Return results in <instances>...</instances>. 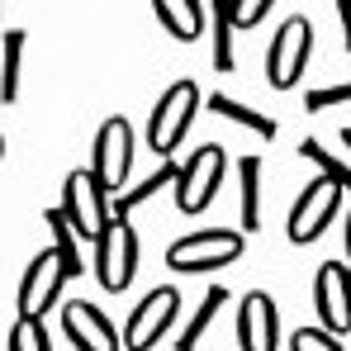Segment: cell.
I'll use <instances>...</instances> for the list:
<instances>
[{
  "label": "cell",
  "mask_w": 351,
  "mask_h": 351,
  "mask_svg": "<svg viewBox=\"0 0 351 351\" xmlns=\"http://www.w3.org/2000/svg\"><path fill=\"white\" fill-rule=\"evenodd\" d=\"M62 214H66V223L76 228V237L100 242V237L110 233L114 204H110V190L100 185V176L95 171H71L66 176V180H62Z\"/></svg>",
  "instance_id": "6da1fadb"
},
{
  "label": "cell",
  "mask_w": 351,
  "mask_h": 351,
  "mask_svg": "<svg viewBox=\"0 0 351 351\" xmlns=\"http://www.w3.org/2000/svg\"><path fill=\"white\" fill-rule=\"evenodd\" d=\"M242 256V233L233 228H204V233H185L167 247V266L180 276H199L214 266H228Z\"/></svg>",
  "instance_id": "7a4b0ae2"
},
{
  "label": "cell",
  "mask_w": 351,
  "mask_h": 351,
  "mask_svg": "<svg viewBox=\"0 0 351 351\" xmlns=\"http://www.w3.org/2000/svg\"><path fill=\"white\" fill-rule=\"evenodd\" d=\"M199 110V86L195 81H176L167 86V95L157 100V110L147 119V147L157 152V157H171L176 143L185 138V128H190V119Z\"/></svg>",
  "instance_id": "3957f363"
},
{
  "label": "cell",
  "mask_w": 351,
  "mask_h": 351,
  "mask_svg": "<svg viewBox=\"0 0 351 351\" xmlns=\"http://www.w3.org/2000/svg\"><path fill=\"white\" fill-rule=\"evenodd\" d=\"M223 171H228V152L219 143H204L185 167H180V185H176V209L180 214H204L223 185Z\"/></svg>",
  "instance_id": "277c9868"
},
{
  "label": "cell",
  "mask_w": 351,
  "mask_h": 351,
  "mask_svg": "<svg viewBox=\"0 0 351 351\" xmlns=\"http://www.w3.org/2000/svg\"><path fill=\"white\" fill-rule=\"evenodd\" d=\"M308 53H313V24H308L304 14H290V19L276 29V38H271L266 81H271L276 90L299 86V76H304V66H308Z\"/></svg>",
  "instance_id": "5b68a950"
},
{
  "label": "cell",
  "mask_w": 351,
  "mask_h": 351,
  "mask_svg": "<svg viewBox=\"0 0 351 351\" xmlns=\"http://www.w3.org/2000/svg\"><path fill=\"white\" fill-rule=\"evenodd\" d=\"M138 256H143V247H138L133 223H128V219H114L110 233L95 242V276H100V290H110V294L128 290L133 276H138Z\"/></svg>",
  "instance_id": "8992f818"
},
{
  "label": "cell",
  "mask_w": 351,
  "mask_h": 351,
  "mask_svg": "<svg viewBox=\"0 0 351 351\" xmlns=\"http://www.w3.org/2000/svg\"><path fill=\"white\" fill-rule=\"evenodd\" d=\"M176 313H180V290H171V285L147 290L133 304L128 323H123V347L128 351H152L167 337V328L176 323Z\"/></svg>",
  "instance_id": "52a82bcc"
},
{
  "label": "cell",
  "mask_w": 351,
  "mask_h": 351,
  "mask_svg": "<svg viewBox=\"0 0 351 351\" xmlns=\"http://www.w3.org/2000/svg\"><path fill=\"white\" fill-rule=\"evenodd\" d=\"M342 185H332V180H313V185H304V195L294 199L290 219H285V233H290V242H299V247H308V242H318V237L328 233V223H332V214H337V204H342Z\"/></svg>",
  "instance_id": "ba28073f"
},
{
  "label": "cell",
  "mask_w": 351,
  "mask_h": 351,
  "mask_svg": "<svg viewBox=\"0 0 351 351\" xmlns=\"http://www.w3.org/2000/svg\"><path fill=\"white\" fill-rule=\"evenodd\" d=\"M90 171L100 176L105 190H119L128 185V171H133V128L128 119H105L95 143H90Z\"/></svg>",
  "instance_id": "9c48e42d"
},
{
  "label": "cell",
  "mask_w": 351,
  "mask_h": 351,
  "mask_svg": "<svg viewBox=\"0 0 351 351\" xmlns=\"http://www.w3.org/2000/svg\"><path fill=\"white\" fill-rule=\"evenodd\" d=\"M66 280H71V276H66L58 252H53V247L38 252V256L24 266V276H19V318H38V323H43V313L62 299V285H66Z\"/></svg>",
  "instance_id": "30bf717a"
},
{
  "label": "cell",
  "mask_w": 351,
  "mask_h": 351,
  "mask_svg": "<svg viewBox=\"0 0 351 351\" xmlns=\"http://www.w3.org/2000/svg\"><path fill=\"white\" fill-rule=\"evenodd\" d=\"M313 308H318V323L342 337L351 332V266L342 261H323L318 276H313Z\"/></svg>",
  "instance_id": "8fae6325"
},
{
  "label": "cell",
  "mask_w": 351,
  "mask_h": 351,
  "mask_svg": "<svg viewBox=\"0 0 351 351\" xmlns=\"http://www.w3.org/2000/svg\"><path fill=\"white\" fill-rule=\"evenodd\" d=\"M237 347L242 351H280V313L266 290H247L237 304Z\"/></svg>",
  "instance_id": "7c38bea8"
},
{
  "label": "cell",
  "mask_w": 351,
  "mask_h": 351,
  "mask_svg": "<svg viewBox=\"0 0 351 351\" xmlns=\"http://www.w3.org/2000/svg\"><path fill=\"white\" fill-rule=\"evenodd\" d=\"M62 332L71 337V347L76 351H119L123 347V328H114L95 304H86V299H71L66 308H62Z\"/></svg>",
  "instance_id": "4fadbf2b"
},
{
  "label": "cell",
  "mask_w": 351,
  "mask_h": 351,
  "mask_svg": "<svg viewBox=\"0 0 351 351\" xmlns=\"http://www.w3.org/2000/svg\"><path fill=\"white\" fill-rule=\"evenodd\" d=\"M152 10H157V24L180 43H195L204 34V5L199 0H152Z\"/></svg>",
  "instance_id": "5bb4252c"
},
{
  "label": "cell",
  "mask_w": 351,
  "mask_h": 351,
  "mask_svg": "<svg viewBox=\"0 0 351 351\" xmlns=\"http://www.w3.org/2000/svg\"><path fill=\"white\" fill-rule=\"evenodd\" d=\"M167 185H180V167H176V162H162L152 176H143L138 185H128V190L114 199V219H133V209L147 204V199H157Z\"/></svg>",
  "instance_id": "9a60e30c"
},
{
  "label": "cell",
  "mask_w": 351,
  "mask_h": 351,
  "mask_svg": "<svg viewBox=\"0 0 351 351\" xmlns=\"http://www.w3.org/2000/svg\"><path fill=\"white\" fill-rule=\"evenodd\" d=\"M19 81H24V29H10L0 38V100L5 105L19 100Z\"/></svg>",
  "instance_id": "2e32d148"
},
{
  "label": "cell",
  "mask_w": 351,
  "mask_h": 351,
  "mask_svg": "<svg viewBox=\"0 0 351 351\" xmlns=\"http://www.w3.org/2000/svg\"><path fill=\"white\" fill-rule=\"evenodd\" d=\"M204 105H209V114L228 119V123H237V128H252L256 138H276V119L261 114V110H252V105H237L233 95H209Z\"/></svg>",
  "instance_id": "e0dca14e"
},
{
  "label": "cell",
  "mask_w": 351,
  "mask_h": 351,
  "mask_svg": "<svg viewBox=\"0 0 351 351\" xmlns=\"http://www.w3.org/2000/svg\"><path fill=\"white\" fill-rule=\"evenodd\" d=\"M233 29L237 24V0H214V71H233Z\"/></svg>",
  "instance_id": "ac0fdd59"
},
{
  "label": "cell",
  "mask_w": 351,
  "mask_h": 351,
  "mask_svg": "<svg viewBox=\"0 0 351 351\" xmlns=\"http://www.w3.org/2000/svg\"><path fill=\"white\" fill-rule=\"evenodd\" d=\"M237 176H242V233H256L261 228V157H242L237 162Z\"/></svg>",
  "instance_id": "d6986e66"
},
{
  "label": "cell",
  "mask_w": 351,
  "mask_h": 351,
  "mask_svg": "<svg viewBox=\"0 0 351 351\" xmlns=\"http://www.w3.org/2000/svg\"><path fill=\"white\" fill-rule=\"evenodd\" d=\"M223 304H228V290H219V285H214V290L204 294V304L190 313V323L176 332V351H195V347H199V337L209 332V323L219 318V308H223Z\"/></svg>",
  "instance_id": "ffe728a7"
},
{
  "label": "cell",
  "mask_w": 351,
  "mask_h": 351,
  "mask_svg": "<svg viewBox=\"0 0 351 351\" xmlns=\"http://www.w3.org/2000/svg\"><path fill=\"white\" fill-rule=\"evenodd\" d=\"M43 223L53 228V252L62 256L66 276L76 280V276H81V252H76V228L66 223V214H62V209H48V214H43Z\"/></svg>",
  "instance_id": "44dd1931"
},
{
  "label": "cell",
  "mask_w": 351,
  "mask_h": 351,
  "mask_svg": "<svg viewBox=\"0 0 351 351\" xmlns=\"http://www.w3.org/2000/svg\"><path fill=\"white\" fill-rule=\"evenodd\" d=\"M299 157H304V162H313V167L323 171V180H332V185L351 190V167L342 162V157H332L318 138H304V143H299Z\"/></svg>",
  "instance_id": "7402d4cb"
},
{
  "label": "cell",
  "mask_w": 351,
  "mask_h": 351,
  "mask_svg": "<svg viewBox=\"0 0 351 351\" xmlns=\"http://www.w3.org/2000/svg\"><path fill=\"white\" fill-rule=\"evenodd\" d=\"M10 351H53L48 328H43L38 318H19V323L10 328Z\"/></svg>",
  "instance_id": "603a6c76"
},
{
  "label": "cell",
  "mask_w": 351,
  "mask_h": 351,
  "mask_svg": "<svg viewBox=\"0 0 351 351\" xmlns=\"http://www.w3.org/2000/svg\"><path fill=\"white\" fill-rule=\"evenodd\" d=\"M290 351H347L328 328H294L290 332Z\"/></svg>",
  "instance_id": "cb8c5ba5"
},
{
  "label": "cell",
  "mask_w": 351,
  "mask_h": 351,
  "mask_svg": "<svg viewBox=\"0 0 351 351\" xmlns=\"http://www.w3.org/2000/svg\"><path fill=\"white\" fill-rule=\"evenodd\" d=\"M347 100H351V81H342V86H318V90L304 95V110H308V114H323V110L347 105Z\"/></svg>",
  "instance_id": "d4e9b609"
},
{
  "label": "cell",
  "mask_w": 351,
  "mask_h": 351,
  "mask_svg": "<svg viewBox=\"0 0 351 351\" xmlns=\"http://www.w3.org/2000/svg\"><path fill=\"white\" fill-rule=\"evenodd\" d=\"M271 5H276V0H237V24H242V29H252V24H261Z\"/></svg>",
  "instance_id": "484cf974"
},
{
  "label": "cell",
  "mask_w": 351,
  "mask_h": 351,
  "mask_svg": "<svg viewBox=\"0 0 351 351\" xmlns=\"http://www.w3.org/2000/svg\"><path fill=\"white\" fill-rule=\"evenodd\" d=\"M332 5H337V19H342V43L351 53V0H332Z\"/></svg>",
  "instance_id": "4316f807"
},
{
  "label": "cell",
  "mask_w": 351,
  "mask_h": 351,
  "mask_svg": "<svg viewBox=\"0 0 351 351\" xmlns=\"http://www.w3.org/2000/svg\"><path fill=\"white\" fill-rule=\"evenodd\" d=\"M347 266H351V209H347Z\"/></svg>",
  "instance_id": "83f0119b"
},
{
  "label": "cell",
  "mask_w": 351,
  "mask_h": 351,
  "mask_svg": "<svg viewBox=\"0 0 351 351\" xmlns=\"http://www.w3.org/2000/svg\"><path fill=\"white\" fill-rule=\"evenodd\" d=\"M342 143H347V147H351V123H347V128H342Z\"/></svg>",
  "instance_id": "f1b7e54d"
},
{
  "label": "cell",
  "mask_w": 351,
  "mask_h": 351,
  "mask_svg": "<svg viewBox=\"0 0 351 351\" xmlns=\"http://www.w3.org/2000/svg\"><path fill=\"white\" fill-rule=\"evenodd\" d=\"M0 157H5V138H0Z\"/></svg>",
  "instance_id": "f546056e"
}]
</instances>
